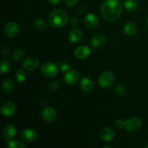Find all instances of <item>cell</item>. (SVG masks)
<instances>
[{
	"label": "cell",
	"mask_w": 148,
	"mask_h": 148,
	"mask_svg": "<svg viewBox=\"0 0 148 148\" xmlns=\"http://www.w3.org/2000/svg\"><path fill=\"white\" fill-rule=\"evenodd\" d=\"M122 12V4L119 0H105L101 6L103 18L107 22H116Z\"/></svg>",
	"instance_id": "obj_1"
},
{
	"label": "cell",
	"mask_w": 148,
	"mask_h": 148,
	"mask_svg": "<svg viewBox=\"0 0 148 148\" xmlns=\"http://www.w3.org/2000/svg\"><path fill=\"white\" fill-rule=\"evenodd\" d=\"M62 0H48L49 3H51V4H53V5H57V4H59L61 2H62Z\"/></svg>",
	"instance_id": "obj_31"
},
{
	"label": "cell",
	"mask_w": 148,
	"mask_h": 148,
	"mask_svg": "<svg viewBox=\"0 0 148 148\" xmlns=\"http://www.w3.org/2000/svg\"><path fill=\"white\" fill-rule=\"evenodd\" d=\"M42 118L43 121L46 123H53L56 121L57 114L53 107L47 106L44 108L41 113Z\"/></svg>",
	"instance_id": "obj_6"
},
{
	"label": "cell",
	"mask_w": 148,
	"mask_h": 148,
	"mask_svg": "<svg viewBox=\"0 0 148 148\" xmlns=\"http://www.w3.org/2000/svg\"><path fill=\"white\" fill-rule=\"evenodd\" d=\"M90 53V49L87 46H78L75 51V56L79 60H83V59L88 58Z\"/></svg>",
	"instance_id": "obj_14"
},
{
	"label": "cell",
	"mask_w": 148,
	"mask_h": 148,
	"mask_svg": "<svg viewBox=\"0 0 148 148\" xmlns=\"http://www.w3.org/2000/svg\"><path fill=\"white\" fill-rule=\"evenodd\" d=\"M1 75H6L11 69V64L7 60H3L1 62Z\"/></svg>",
	"instance_id": "obj_23"
},
{
	"label": "cell",
	"mask_w": 148,
	"mask_h": 148,
	"mask_svg": "<svg viewBox=\"0 0 148 148\" xmlns=\"http://www.w3.org/2000/svg\"><path fill=\"white\" fill-rule=\"evenodd\" d=\"M48 21L50 25L54 28L62 27L67 23L68 15L63 10L56 9L50 12L48 17Z\"/></svg>",
	"instance_id": "obj_2"
},
{
	"label": "cell",
	"mask_w": 148,
	"mask_h": 148,
	"mask_svg": "<svg viewBox=\"0 0 148 148\" xmlns=\"http://www.w3.org/2000/svg\"><path fill=\"white\" fill-rule=\"evenodd\" d=\"M99 137L104 143H109L114 140L115 137V132L110 127H105L101 130L99 133Z\"/></svg>",
	"instance_id": "obj_12"
},
{
	"label": "cell",
	"mask_w": 148,
	"mask_h": 148,
	"mask_svg": "<svg viewBox=\"0 0 148 148\" xmlns=\"http://www.w3.org/2000/svg\"><path fill=\"white\" fill-rule=\"evenodd\" d=\"M15 78L19 83H23L27 79V74L23 69H19L16 72Z\"/></svg>",
	"instance_id": "obj_22"
},
{
	"label": "cell",
	"mask_w": 148,
	"mask_h": 148,
	"mask_svg": "<svg viewBox=\"0 0 148 148\" xmlns=\"http://www.w3.org/2000/svg\"><path fill=\"white\" fill-rule=\"evenodd\" d=\"M79 77V73L77 69H69L65 72L64 75V81L66 84L69 85H73L78 81Z\"/></svg>",
	"instance_id": "obj_8"
},
{
	"label": "cell",
	"mask_w": 148,
	"mask_h": 148,
	"mask_svg": "<svg viewBox=\"0 0 148 148\" xmlns=\"http://www.w3.org/2000/svg\"><path fill=\"white\" fill-rule=\"evenodd\" d=\"M39 65H40L39 60L35 56H30V57L26 58L22 64L23 69L28 71L36 70L38 68Z\"/></svg>",
	"instance_id": "obj_9"
},
{
	"label": "cell",
	"mask_w": 148,
	"mask_h": 148,
	"mask_svg": "<svg viewBox=\"0 0 148 148\" xmlns=\"http://www.w3.org/2000/svg\"><path fill=\"white\" fill-rule=\"evenodd\" d=\"M69 40L72 43H77L82 40V32L78 28H73L69 33Z\"/></svg>",
	"instance_id": "obj_18"
},
{
	"label": "cell",
	"mask_w": 148,
	"mask_h": 148,
	"mask_svg": "<svg viewBox=\"0 0 148 148\" xmlns=\"http://www.w3.org/2000/svg\"><path fill=\"white\" fill-rule=\"evenodd\" d=\"M106 36L103 33H99L95 35L91 40V45L94 49H100L106 43Z\"/></svg>",
	"instance_id": "obj_17"
},
{
	"label": "cell",
	"mask_w": 148,
	"mask_h": 148,
	"mask_svg": "<svg viewBox=\"0 0 148 148\" xmlns=\"http://www.w3.org/2000/svg\"><path fill=\"white\" fill-rule=\"evenodd\" d=\"M3 136L7 141L12 140L17 133V128L13 124H7L3 128Z\"/></svg>",
	"instance_id": "obj_13"
},
{
	"label": "cell",
	"mask_w": 148,
	"mask_h": 148,
	"mask_svg": "<svg viewBox=\"0 0 148 148\" xmlns=\"http://www.w3.org/2000/svg\"><path fill=\"white\" fill-rule=\"evenodd\" d=\"M34 27L38 30H44L47 27V23L43 19H37L34 23Z\"/></svg>",
	"instance_id": "obj_25"
},
{
	"label": "cell",
	"mask_w": 148,
	"mask_h": 148,
	"mask_svg": "<svg viewBox=\"0 0 148 148\" xmlns=\"http://www.w3.org/2000/svg\"><path fill=\"white\" fill-rule=\"evenodd\" d=\"M7 146L10 148H25V145L23 143V142L20 141V140H10L8 142Z\"/></svg>",
	"instance_id": "obj_24"
},
{
	"label": "cell",
	"mask_w": 148,
	"mask_h": 148,
	"mask_svg": "<svg viewBox=\"0 0 148 148\" xmlns=\"http://www.w3.org/2000/svg\"><path fill=\"white\" fill-rule=\"evenodd\" d=\"M14 89V83L11 79H7L3 82L2 90L4 93L10 94L12 92Z\"/></svg>",
	"instance_id": "obj_21"
},
{
	"label": "cell",
	"mask_w": 148,
	"mask_h": 148,
	"mask_svg": "<svg viewBox=\"0 0 148 148\" xmlns=\"http://www.w3.org/2000/svg\"><path fill=\"white\" fill-rule=\"evenodd\" d=\"M146 147H147L148 148V145H147V146H146Z\"/></svg>",
	"instance_id": "obj_33"
},
{
	"label": "cell",
	"mask_w": 148,
	"mask_h": 148,
	"mask_svg": "<svg viewBox=\"0 0 148 148\" xmlns=\"http://www.w3.org/2000/svg\"><path fill=\"white\" fill-rule=\"evenodd\" d=\"M21 137L25 142L32 143L37 138V132L35 130L31 128L25 129L21 132Z\"/></svg>",
	"instance_id": "obj_15"
},
{
	"label": "cell",
	"mask_w": 148,
	"mask_h": 148,
	"mask_svg": "<svg viewBox=\"0 0 148 148\" xmlns=\"http://www.w3.org/2000/svg\"><path fill=\"white\" fill-rule=\"evenodd\" d=\"M84 23L88 29H95L99 24V19L94 13H88L85 17Z\"/></svg>",
	"instance_id": "obj_11"
},
{
	"label": "cell",
	"mask_w": 148,
	"mask_h": 148,
	"mask_svg": "<svg viewBox=\"0 0 148 148\" xmlns=\"http://www.w3.org/2000/svg\"><path fill=\"white\" fill-rule=\"evenodd\" d=\"M115 92L117 95H120V96H123L127 92V89L125 87L121 84H117V85L115 88Z\"/></svg>",
	"instance_id": "obj_27"
},
{
	"label": "cell",
	"mask_w": 148,
	"mask_h": 148,
	"mask_svg": "<svg viewBox=\"0 0 148 148\" xmlns=\"http://www.w3.org/2000/svg\"><path fill=\"white\" fill-rule=\"evenodd\" d=\"M115 82V76L110 71L102 72L98 78V84L101 88H106L111 86Z\"/></svg>",
	"instance_id": "obj_5"
},
{
	"label": "cell",
	"mask_w": 148,
	"mask_h": 148,
	"mask_svg": "<svg viewBox=\"0 0 148 148\" xmlns=\"http://www.w3.org/2000/svg\"><path fill=\"white\" fill-rule=\"evenodd\" d=\"M20 27L17 23L14 22H9L4 26V33L10 38H14L19 34Z\"/></svg>",
	"instance_id": "obj_7"
},
{
	"label": "cell",
	"mask_w": 148,
	"mask_h": 148,
	"mask_svg": "<svg viewBox=\"0 0 148 148\" xmlns=\"http://www.w3.org/2000/svg\"><path fill=\"white\" fill-rule=\"evenodd\" d=\"M115 125L119 129H123L128 132H134L141 128L142 121L137 117H131L126 119L125 121L118 119L116 121Z\"/></svg>",
	"instance_id": "obj_3"
},
{
	"label": "cell",
	"mask_w": 148,
	"mask_h": 148,
	"mask_svg": "<svg viewBox=\"0 0 148 148\" xmlns=\"http://www.w3.org/2000/svg\"><path fill=\"white\" fill-rule=\"evenodd\" d=\"M17 111V106L15 103L12 101L5 103L1 108V114L6 117H11L14 115Z\"/></svg>",
	"instance_id": "obj_10"
},
{
	"label": "cell",
	"mask_w": 148,
	"mask_h": 148,
	"mask_svg": "<svg viewBox=\"0 0 148 148\" xmlns=\"http://www.w3.org/2000/svg\"><path fill=\"white\" fill-rule=\"evenodd\" d=\"M69 64L67 63H63V64H61L60 65V69L62 72H66L68 70H69Z\"/></svg>",
	"instance_id": "obj_29"
},
{
	"label": "cell",
	"mask_w": 148,
	"mask_h": 148,
	"mask_svg": "<svg viewBox=\"0 0 148 148\" xmlns=\"http://www.w3.org/2000/svg\"><path fill=\"white\" fill-rule=\"evenodd\" d=\"M146 24H147V27H148V18H147V21H146Z\"/></svg>",
	"instance_id": "obj_32"
},
{
	"label": "cell",
	"mask_w": 148,
	"mask_h": 148,
	"mask_svg": "<svg viewBox=\"0 0 148 148\" xmlns=\"http://www.w3.org/2000/svg\"><path fill=\"white\" fill-rule=\"evenodd\" d=\"M79 87L85 92H90L93 90L94 82L89 77H84L79 82Z\"/></svg>",
	"instance_id": "obj_16"
},
{
	"label": "cell",
	"mask_w": 148,
	"mask_h": 148,
	"mask_svg": "<svg viewBox=\"0 0 148 148\" xmlns=\"http://www.w3.org/2000/svg\"><path fill=\"white\" fill-rule=\"evenodd\" d=\"M24 51L22 49H17L13 51L12 53V59L14 61H20L22 58L24 56Z\"/></svg>",
	"instance_id": "obj_26"
},
{
	"label": "cell",
	"mask_w": 148,
	"mask_h": 148,
	"mask_svg": "<svg viewBox=\"0 0 148 148\" xmlns=\"http://www.w3.org/2000/svg\"><path fill=\"white\" fill-rule=\"evenodd\" d=\"M59 82H56V81H54V82H52L50 85V89L51 90L55 91L59 88Z\"/></svg>",
	"instance_id": "obj_30"
},
{
	"label": "cell",
	"mask_w": 148,
	"mask_h": 148,
	"mask_svg": "<svg viewBox=\"0 0 148 148\" xmlns=\"http://www.w3.org/2000/svg\"><path fill=\"white\" fill-rule=\"evenodd\" d=\"M124 33H125V35L128 36H134L136 33H137V26L133 22H129L127 24H125V25L124 26Z\"/></svg>",
	"instance_id": "obj_19"
},
{
	"label": "cell",
	"mask_w": 148,
	"mask_h": 148,
	"mask_svg": "<svg viewBox=\"0 0 148 148\" xmlns=\"http://www.w3.org/2000/svg\"><path fill=\"white\" fill-rule=\"evenodd\" d=\"M123 5L126 10L132 12L137 11L139 7V4L136 0H124Z\"/></svg>",
	"instance_id": "obj_20"
},
{
	"label": "cell",
	"mask_w": 148,
	"mask_h": 148,
	"mask_svg": "<svg viewBox=\"0 0 148 148\" xmlns=\"http://www.w3.org/2000/svg\"><path fill=\"white\" fill-rule=\"evenodd\" d=\"M40 72L47 77H54L59 73V67L53 62H46L40 67Z\"/></svg>",
	"instance_id": "obj_4"
},
{
	"label": "cell",
	"mask_w": 148,
	"mask_h": 148,
	"mask_svg": "<svg viewBox=\"0 0 148 148\" xmlns=\"http://www.w3.org/2000/svg\"><path fill=\"white\" fill-rule=\"evenodd\" d=\"M79 0H64L65 4L69 7H73L76 6L79 3Z\"/></svg>",
	"instance_id": "obj_28"
}]
</instances>
